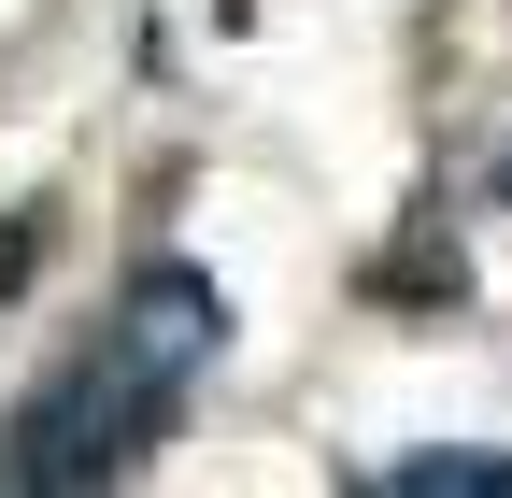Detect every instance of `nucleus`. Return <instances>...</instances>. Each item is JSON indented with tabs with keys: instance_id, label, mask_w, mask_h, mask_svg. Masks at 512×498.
I'll list each match as a JSON object with an SVG mask.
<instances>
[{
	"instance_id": "obj_1",
	"label": "nucleus",
	"mask_w": 512,
	"mask_h": 498,
	"mask_svg": "<svg viewBox=\"0 0 512 498\" xmlns=\"http://www.w3.org/2000/svg\"><path fill=\"white\" fill-rule=\"evenodd\" d=\"M214 342H228V299L185 271V257H143L114 285V314L72 342L29 385V413H15V442H0V484H114V470H143L171 427H185V385L214 370Z\"/></svg>"
},
{
	"instance_id": "obj_4",
	"label": "nucleus",
	"mask_w": 512,
	"mask_h": 498,
	"mask_svg": "<svg viewBox=\"0 0 512 498\" xmlns=\"http://www.w3.org/2000/svg\"><path fill=\"white\" fill-rule=\"evenodd\" d=\"M498 200H512V143H498Z\"/></svg>"
},
{
	"instance_id": "obj_3",
	"label": "nucleus",
	"mask_w": 512,
	"mask_h": 498,
	"mask_svg": "<svg viewBox=\"0 0 512 498\" xmlns=\"http://www.w3.org/2000/svg\"><path fill=\"white\" fill-rule=\"evenodd\" d=\"M29 271H43V214H0V299H15Z\"/></svg>"
},
{
	"instance_id": "obj_2",
	"label": "nucleus",
	"mask_w": 512,
	"mask_h": 498,
	"mask_svg": "<svg viewBox=\"0 0 512 498\" xmlns=\"http://www.w3.org/2000/svg\"><path fill=\"white\" fill-rule=\"evenodd\" d=\"M384 498H512V456L498 442H441V456H399Z\"/></svg>"
}]
</instances>
